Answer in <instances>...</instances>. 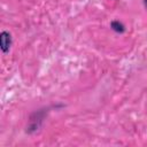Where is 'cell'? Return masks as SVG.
Wrapping results in <instances>:
<instances>
[{
	"label": "cell",
	"instance_id": "3",
	"mask_svg": "<svg viewBox=\"0 0 147 147\" xmlns=\"http://www.w3.org/2000/svg\"><path fill=\"white\" fill-rule=\"evenodd\" d=\"M144 5H145V7L147 8V0H144Z\"/></svg>",
	"mask_w": 147,
	"mask_h": 147
},
{
	"label": "cell",
	"instance_id": "1",
	"mask_svg": "<svg viewBox=\"0 0 147 147\" xmlns=\"http://www.w3.org/2000/svg\"><path fill=\"white\" fill-rule=\"evenodd\" d=\"M13 44V37L10 34L9 31L7 30H2L0 32V49L3 54H7L10 51Z\"/></svg>",
	"mask_w": 147,
	"mask_h": 147
},
{
	"label": "cell",
	"instance_id": "2",
	"mask_svg": "<svg viewBox=\"0 0 147 147\" xmlns=\"http://www.w3.org/2000/svg\"><path fill=\"white\" fill-rule=\"evenodd\" d=\"M110 29H111L114 32L119 33V34H122V33H124V32L126 31L125 25H124L121 21H118V20H113V21L110 22Z\"/></svg>",
	"mask_w": 147,
	"mask_h": 147
}]
</instances>
